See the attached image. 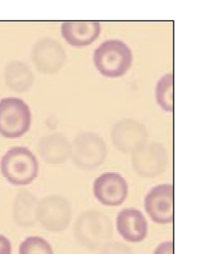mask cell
<instances>
[{
	"instance_id": "4",
	"label": "cell",
	"mask_w": 203,
	"mask_h": 254,
	"mask_svg": "<svg viewBox=\"0 0 203 254\" xmlns=\"http://www.w3.org/2000/svg\"><path fill=\"white\" fill-rule=\"evenodd\" d=\"M31 119L30 109L21 99L9 97L0 101V135L3 137H21L29 130Z\"/></svg>"
},
{
	"instance_id": "12",
	"label": "cell",
	"mask_w": 203,
	"mask_h": 254,
	"mask_svg": "<svg viewBox=\"0 0 203 254\" xmlns=\"http://www.w3.org/2000/svg\"><path fill=\"white\" fill-rule=\"evenodd\" d=\"M116 227L120 235L130 243H140L147 236L148 225L145 216L135 208L121 211L116 218Z\"/></svg>"
},
{
	"instance_id": "6",
	"label": "cell",
	"mask_w": 203,
	"mask_h": 254,
	"mask_svg": "<svg viewBox=\"0 0 203 254\" xmlns=\"http://www.w3.org/2000/svg\"><path fill=\"white\" fill-rule=\"evenodd\" d=\"M106 157V146L96 133L83 132L77 135L72 146V158L77 167L95 169Z\"/></svg>"
},
{
	"instance_id": "17",
	"label": "cell",
	"mask_w": 203,
	"mask_h": 254,
	"mask_svg": "<svg viewBox=\"0 0 203 254\" xmlns=\"http://www.w3.org/2000/svg\"><path fill=\"white\" fill-rule=\"evenodd\" d=\"M173 74H168L161 77L156 88V98L159 106L164 111L173 112L174 99H173Z\"/></svg>"
},
{
	"instance_id": "9",
	"label": "cell",
	"mask_w": 203,
	"mask_h": 254,
	"mask_svg": "<svg viewBox=\"0 0 203 254\" xmlns=\"http://www.w3.org/2000/svg\"><path fill=\"white\" fill-rule=\"evenodd\" d=\"M93 191L95 198L105 206H120L127 199L128 185L119 173L106 172L95 179Z\"/></svg>"
},
{
	"instance_id": "20",
	"label": "cell",
	"mask_w": 203,
	"mask_h": 254,
	"mask_svg": "<svg viewBox=\"0 0 203 254\" xmlns=\"http://www.w3.org/2000/svg\"><path fill=\"white\" fill-rule=\"evenodd\" d=\"M154 254H174V244L173 242H164L160 244Z\"/></svg>"
},
{
	"instance_id": "19",
	"label": "cell",
	"mask_w": 203,
	"mask_h": 254,
	"mask_svg": "<svg viewBox=\"0 0 203 254\" xmlns=\"http://www.w3.org/2000/svg\"><path fill=\"white\" fill-rule=\"evenodd\" d=\"M100 254H134L129 246L119 242H112L105 244Z\"/></svg>"
},
{
	"instance_id": "18",
	"label": "cell",
	"mask_w": 203,
	"mask_h": 254,
	"mask_svg": "<svg viewBox=\"0 0 203 254\" xmlns=\"http://www.w3.org/2000/svg\"><path fill=\"white\" fill-rule=\"evenodd\" d=\"M19 254H54V251L50 243L45 238L34 236L22 242Z\"/></svg>"
},
{
	"instance_id": "14",
	"label": "cell",
	"mask_w": 203,
	"mask_h": 254,
	"mask_svg": "<svg viewBox=\"0 0 203 254\" xmlns=\"http://www.w3.org/2000/svg\"><path fill=\"white\" fill-rule=\"evenodd\" d=\"M39 152L48 164H62L72 155L71 143L61 134L49 135L40 140Z\"/></svg>"
},
{
	"instance_id": "10",
	"label": "cell",
	"mask_w": 203,
	"mask_h": 254,
	"mask_svg": "<svg viewBox=\"0 0 203 254\" xmlns=\"http://www.w3.org/2000/svg\"><path fill=\"white\" fill-rule=\"evenodd\" d=\"M145 127L140 122L132 119L117 122L113 127L111 138L114 146L125 153L134 152L147 140Z\"/></svg>"
},
{
	"instance_id": "8",
	"label": "cell",
	"mask_w": 203,
	"mask_h": 254,
	"mask_svg": "<svg viewBox=\"0 0 203 254\" xmlns=\"http://www.w3.org/2000/svg\"><path fill=\"white\" fill-rule=\"evenodd\" d=\"M145 211L154 222L168 224L174 220V190L171 184L156 186L145 198Z\"/></svg>"
},
{
	"instance_id": "2",
	"label": "cell",
	"mask_w": 203,
	"mask_h": 254,
	"mask_svg": "<svg viewBox=\"0 0 203 254\" xmlns=\"http://www.w3.org/2000/svg\"><path fill=\"white\" fill-rule=\"evenodd\" d=\"M74 237L81 246L89 250L101 249L113 235L111 219L103 212L87 211L77 218Z\"/></svg>"
},
{
	"instance_id": "16",
	"label": "cell",
	"mask_w": 203,
	"mask_h": 254,
	"mask_svg": "<svg viewBox=\"0 0 203 254\" xmlns=\"http://www.w3.org/2000/svg\"><path fill=\"white\" fill-rule=\"evenodd\" d=\"M6 84L16 92H26L32 87L35 76L26 64L12 61L6 66Z\"/></svg>"
},
{
	"instance_id": "11",
	"label": "cell",
	"mask_w": 203,
	"mask_h": 254,
	"mask_svg": "<svg viewBox=\"0 0 203 254\" xmlns=\"http://www.w3.org/2000/svg\"><path fill=\"white\" fill-rule=\"evenodd\" d=\"M32 58L38 70L44 74H55L63 66L66 56L63 47L56 40L46 38L35 44Z\"/></svg>"
},
{
	"instance_id": "3",
	"label": "cell",
	"mask_w": 203,
	"mask_h": 254,
	"mask_svg": "<svg viewBox=\"0 0 203 254\" xmlns=\"http://www.w3.org/2000/svg\"><path fill=\"white\" fill-rule=\"evenodd\" d=\"M94 63L104 76L121 77L132 65V52L129 46L121 40H107L95 50Z\"/></svg>"
},
{
	"instance_id": "7",
	"label": "cell",
	"mask_w": 203,
	"mask_h": 254,
	"mask_svg": "<svg viewBox=\"0 0 203 254\" xmlns=\"http://www.w3.org/2000/svg\"><path fill=\"white\" fill-rule=\"evenodd\" d=\"M168 163L166 149L156 142H145L133 152L132 165L143 178H156L162 174Z\"/></svg>"
},
{
	"instance_id": "5",
	"label": "cell",
	"mask_w": 203,
	"mask_h": 254,
	"mask_svg": "<svg viewBox=\"0 0 203 254\" xmlns=\"http://www.w3.org/2000/svg\"><path fill=\"white\" fill-rule=\"evenodd\" d=\"M71 218V206L64 196L51 195L38 202L36 220L46 231L63 232L69 227Z\"/></svg>"
},
{
	"instance_id": "1",
	"label": "cell",
	"mask_w": 203,
	"mask_h": 254,
	"mask_svg": "<svg viewBox=\"0 0 203 254\" xmlns=\"http://www.w3.org/2000/svg\"><path fill=\"white\" fill-rule=\"evenodd\" d=\"M0 172L12 185H29L37 178L39 162L29 149L15 146L9 149L1 159Z\"/></svg>"
},
{
	"instance_id": "21",
	"label": "cell",
	"mask_w": 203,
	"mask_h": 254,
	"mask_svg": "<svg viewBox=\"0 0 203 254\" xmlns=\"http://www.w3.org/2000/svg\"><path fill=\"white\" fill-rule=\"evenodd\" d=\"M0 254H12L10 240L2 234H0Z\"/></svg>"
},
{
	"instance_id": "15",
	"label": "cell",
	"mask_w": 203,
	"mask_h": 254,
	"mask_svg": "<svg viewBox=\"0 0 203 254\" xmlns=\"http://www.w3.org/2000/svg\"><path fill=\"white\" fill-rule=\"evenodd\" d=\"M38 201L31 192L20 190L17 194L13 206V217L16 224L21 228H31L35 225Z\"/></svg>"
},
{
	"instance_id": "13",
	"label": "cell",
	"mask_w": 203,
	"mask_h": 254,
	"mask_svg": "<svg viewBox=\"0 0 203 254\" xmlns=\"http://www.w3.org/2000/svg\"><path fill=\"white\" fill-rule=\"evenodd\" d=\"M99 22H64L61 35L69 45L75 47L92 44L100 34Z\"/></svg>"
}]
</instances>
